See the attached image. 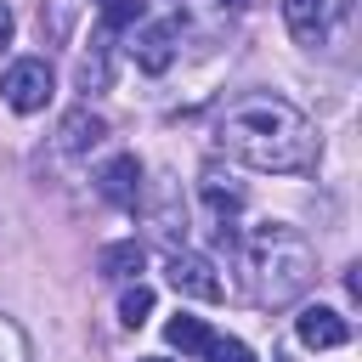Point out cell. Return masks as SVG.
<instances>
[{
	"label": "cell",
	"instance_id": "1",
	"mask_svg": "<svg viewBox=\"0 0 362 362\" xmlns=\"http://www.w3.org/2000/svg\"><path fill=\"white\" fill-rule=\"evenodd\" d=\"M215 153L266 170V175H305L317 164V136L305 113L277 90H249L221 107L215 119Z\"/></svg>",
	"mask_w": 362,
	"mask_h": 362
},
{
	"label": "cell",
	"instance_id": "2",
	"mask_svg": "<svg viewBox=\"0 0 362 362\" xmlns=\"http://www.w3.org/2000/svg\"><path fill=\"white\" fill-rule=\"evenodd\" d=\"M232 243H238L243 294H249V305H260V311L294 305V300L311 288V277H317V249H311V238H305L300 226H288V221H255V226H243Z\"/></svg>",
	"mask_w": 362,
	"mask_h": 362
},
{
	"label": "cell",
	"instance_id": "3",
	"mask_svg": "<svg viewBox=\"0 0 362 362\" xmlns=\"http://www.w3.org/2000/svg\"><path fill=\"white\" fill-rule=\"evenodd\" d=\"M51 62L45 57H17L6 74H0V96H6V107L11 113H40L45 102H51Z\"/></svg>",
	"mask_w": 362,
	"mask_h": 362
},
{
	"label": "cell",
	"instance_id": "4",
	"mask_svg": "<svg viewBox=\"0 0 362 362\" xmlns=\"http://www.w3.org/2000/svg\"><path fill=\"white\" fill-rule=\"evenodd\" d=\"M175 40H181V28H175V17H141V23H130V34H124V51H130V62L141 68V74H164L170 62H175Z\"/></svg>",
	"mask_w": 362,
	"mask_h": 362
},
{
	"label": "cell",
	"instance_id": "5",
	"mask_svg": "<svg viewBox=\"0 0 362 362\" xmlns=\"http://www.w3.org/2000/svg\"><path fill=\"white\" fill-rule=\"evenodd\" d=\"M164 277H170V288H175V294H187V300H226V277L215 272V260H209V255L175 249V255H170V266H164Z\"/></svg>",
	"mask_w": 362,
	"mask_h": 362
},
{
	"label": "cell",
	"instance_id": "6",
	"mask_svg": "<svg viewBox=\"0 0 362 362\" xmlns=\"http://www.w3.org/2000/svg\"><path fill=\"white\" fill-rule=\"evenodd\" d=\"M96 192L119 209H136L141 204V158L136 153H113L102 170H96Z\"/></svg>",
	"mask_w": 362,
	"mask_h": 362
},
{
	"label": "cell",
	"instance_id": "7",
	"mask_svg": "<svg viewBox=\"0 0 362 362\" xmlns=\"http://www.w3.org/2000/svg\"><path fill=\"white\" fill-rule=\"evenodd\" d=\"M249 0H175V28H192L198 40H215L232 28V17L243 11Z\"/></svg>",
	"mask_w": 362,
	"mask_h": 362
},
{
	"label": "cell",
	"instance_id": "8",
	"mask_svg": "<svg viewBox=\"0 0 362 362\" xmlns=\"http://www.w3.org/2000/svg\"><path fill=\"white\" fill-rule=\"evenodd\" d=\"M204 209H209V226L232 243V238H238V209H243V192L232 187V175L204 170Z\"/></svg>",
	"mask_w": 362,
	"mask_h": 362
},
{
	"label": "cell",
	"instance_id": "9",
	"mask_svg": "<svg viewBox=\"0 0 362 362\" xmlns=\"http://www.w3.org/2000/svg\"><path fill=\"white\" fill-rule=\"evenodd\" d=\"M294 334H300V345H311V351H334V345L351 339V322H345L334 305H305V311L294 317Z\"/></svg>",
	"mask_w": 362,
	"mask_h": 362
},
{
	"label": "cell",
	"instance_id": "10",
	"mask_svg": "<svg viewBox=\"0 0 362 362\" xmlns=\"http://www.w3.org/2000/svg\"><path fill=\"white\" fill-rule=\"evenodd\" d=\"M283 23L300 45H322L328 34V0H283Z\"/></svg>",
	"mask_w": 362,
	"mask_h": 362
},
{
	"label": "cell",
	"instance_id": "11",
	"mask_svg": "<svg viewBox=\"0 0 362 362\" xmlns=\"http://www.w3.org/2000/svg\"><path fill=\"white\" fill-rule=\"evenodd\" d=\"M102 136H107V124H102L90 107H74V113L62 119V130H57V147H62V153H90Z\"/></svg>",
	"mask_w": 362,
	"mask_h": 362
},
{
	"label": "cell",
	"instance_id": "12",
	"mask_svg": "<svg viewBox=\"0 0 362 362\" xmlns=\"http://www.w3.org/2000/svg\"><path fill=\"white\" fill-rule=\"evenodd\" d=\"M141 260H147V249H141L136 238H119V243H107V249L96 255V272L124 283V277H136V272H141Z\"/></svg>",
	"mask_w": 362,
	"mask_h": 362
},
{
	"label": "cell",
	"instance_id": "13",
	"mask_svg": "<svg viewBox=\"0 0 362 362\" xmlns=\"http://www.w3.org/2000/svg\"><path fill=\"white\" fill-rule=\"evenodd\" d=\"M164 339H170L181 356H198V351L209 345V328H204L198 317H187V311H181V317H170V322H164Z\"/></svg>",
	"mask_w": 362,
	"mask_h": 362
},
{
	"label": "cell",
	"instance_id": "14",
	"mask_svg": "<svg viewBox=\"0 0 362 362\" xmlns=\"http://www.w3.org/2000/svg\"><path fill=\"white\" fill-rule=\"evenodd\" d=\"M147 311H153V288H147V283H130V288L119 294V322H124V328H141Z\"/></svg>",
	"mask_w": 362,
	"mask_h": 362
},
{
	"label": "cell",
	"instance_id": "15",
	"mask_svg": "<svg viewBox=\"0 0 362 362\" xmlns=\"http://www.w3.org/2000/svg\"><path fill=\"white\" fill-rule=\"evenodd\" d=\"M198 362H255V351L232 334H209V345L198 351Z\"/></svg>",
	"mask_w": 362,
	"mask_h": 362
},
{
	"label": "cell",
	"instance_id": "16",
	"mask_svg": "<svg viewBox=\"0 0 362 362\" xmlns=\"http://www.w3.org/2000/svg\"><path fill=\"white\" fill-rule=\"evenodd\" d=\"M0 362H28V339L11 317H0Z\"/></svg>",
	"mask_w": 362,
	"mask_h": 362
},
{
	"label": "cell",
	"instance_id": "17",
	"mask_svg": "<svg viewBox=\"0 0 362 362\" xmlns=\"http://www.w3.org/2000/svg\"><path fill=\"white\" fill-rule=\"evenodd\" d=\"M11 34H17V17H11V6L0 0V45H11Z\"/></svg>",
	"mask_w": 362,
	"mask_h": 362
},
{
	"label": "cell",
	"instance_id": "18",
	"mask_svg": "<svg viewBox=\"0 0 362 362\" xmlns=\"http://www.w3.org/2000/svg\"><path fill=\"white\" fill-rule=\"evenodd\" d=\"M96 6H102V0H96Z\"/></svg>",
	"mask_w": 362,
	"mask_h": 362
}]
</instances>
